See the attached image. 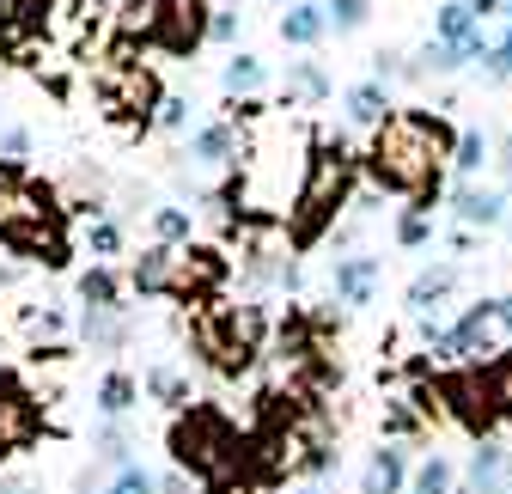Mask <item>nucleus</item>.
I'll list each match as a JSON object with an SVG mask.
<instances>
[{
    "label": "nucleus",
    "instance_id": "8fccbe9b",
    "mask_svg": "<svg viewBox=\"0 0 512 494\" xmlns=\"http://www.w3.org/2000/svg\"><path fill=\"white\" fill-rule=\"evenodd\" d=\"M275 7H299V0H275Z\"/></svg>",
    "mask_w": 512,
    "mask_h": 494
},
{
    "label": "nucleus",
    "instance_id": "393cba45",
    "mask_svg": "<svg viewBox=\"0 0 512 494\" xmlns=\"http://www.w3.org/2000/svg\"><path fill=\"white\" fill-rule=\"evenodd\" d=\"M141 391H147L153 403H165L171 415H183V409H189V379L177 373V366H147V379H141Z\"/></svg>",
    "mask_w": 512,
    "mask_h": 494
},
{
    "label": "nucleus",
    "instance_id": "0eeeda50",
    "mask_svg": "<svg viewBox=\"0 0 512 494\" xmlns=\"http://www.w3.org/2000/svg\"><path fill=\"white\" fill-rule=\"evenodd\" d=\"M226 281H232V257L220 251V244H183V251L171 257V305L208 312V305H220Z\"/></svg>",
    "mask_w": 512,
    "mask_h": 494
},
{
    "label": "nucleus",
    "instance_id": "c85d7f7f",
    "mask_svg": "<svg viewBox=\"0 0 512 494\" xmlns=\"http://www.w3.org/2000/svg\"><path fill=\"white\" fill-rule=\"evenodd\" d=\"M287 98H299V104H324V98H330V74L317 68V61H293V68H287Z\"/></svg>",
    "mask_w": 512,
    "mask_h": 494
},
{
    "label": "nucleus",
    "instance_id": "09e8293b",
    "mask_svg": "<svg viewBox=\"0 0 512 494\" xmlns=\"http://www.w3.org/2000/svg\"><path fill=\"white\" fill-rule=\"evenodd\" d=\"M293 494H324V488H317V482H305V488H293Z\"/></svg>",
    "mask_w": 512,
    "mask_h": 494
},
{
    "label": "nucleus",
    "instance_id": "39448f33",
    "mask_svg": "<svg viewBox=\"0 0 512 494\" xmlns=\"http://www.w3.org/2000/svg\"><path fill=\"white\" fill-rule=\"evenodd\" d=\"M135 49H141V43L116 37V43H110V55H104V68H98V80H92V92H98V110H104V122L147 135L153 122H159L165 86H159V74L147 68V61H135Z\"/></svg>",
    "mask_w": 512,
    "mask_h": 494
},
{
    "label": "nucleus",
    "instance_id": "f704fd0d",
    "mask_svg": "<svg viewBox=\"0 0 512 494\" xmlns=\"http://www.w3.org/2000/svg\"><path fill=\"white\" fill-rule=\"evenodd\" d=\"M427 232H433V214H421V208H403L397 214V244H403V251H421Z\"/></svg>",
    "mask_w": 512,
    "mask_h": 494
},
{
    "label": "nucleus",
    "instance_id": "864d4df0",
    "mask_svg": "<svg viewBox=\"0 0 512 494\" xmlns=\"http://www.w3.org/2000/svg\"><path fill=\"white\" fill-rule=\"evenodd\" d=\"M506 494H512V488H506Z\"/></svg>",
    "mask_w": 512,
    "mask_h": 494
},
{
    "label": "nucleus",
    "instance_id": "7ed1b4c3",
    "mask_svg": "<svg viewBox=\"0 0 512 494\" xmlns=\"http://www.w3.org/2000/svg\"><path fill=\"white\" fill-rule=\"evenodd\" d=\"M354 159L342 147V135H317L311 141V159H305V177L293 190V208H287V244L293 251H311L317 238L336 226V214L348 208V190H354Z\"/></svg>",
    "mask_w": 512,
    "mask_h": 494
},
{
    "label": "nucleus",
    "instance_id": "1a4fd4ad",
    "mask_svg": "<svg viewBox=\"0 0 512 494\" xmlns=\"http://www.w3.org/2000/svg\"><path fill=\"white\" fill-rule=\"evenodd\" d=\"M37 434H43V403L19 385V373L0 366V440H7V452H25L37 446Z\"/></svg>",
    "mask_w": 512,
    "mask_h": 494
},
{
    "label": "nucleus",
    "instance_id": "a878e982",
    "mask_svg": "<svg viewBox=\"0 0 512 494\" xmlns=\"http://www.w3.org/2000/svg\"><path fill=\"white\" fill-rule=\"evenodd\" d=\"M476 31H482V19L464 7V0H445V7L433 13V37H439V43H452V49H464Z\"/></svg>",
    "mask_w": 512,
    "mask_h": 494
},
{
    "label": "nucleus",
    "instance_id": "6e6552de",
    "mask_svg": "<svg viewBox=\"0 0 512 494\" xmlns=\"http://www.w3.org/2000/svg\"><path fill=\"white\" fill-rule=\"evenodd\" d=\"M214 13H220V0H165L153 49H165V55H196L208 43V31H214Z\"/></svg>",
    "mask_w": 512,
    "mask_h": 494
},
{
    "label": "nucleus",
    "instance_id": "412c9836",
    "mask_svg": "<svg viewBox=\"0 0 512 494\" xmlns=\"http://www.w3.org/2000/svg\"><path fill=\"white\" fill-rule=\"evenodd\" d=\"M80 299L92 305V312H128L122 305V281H116V269L110 263H92V269H80Z\"/></svg>",
    "mask_w": 512,
    "mask_h": 494
},
{
    "label": "nucleus",
    "instance_id": "f3484780",
    "mask_svg": "<svg viewBox=\"0 0 512 494\" xmlns=\"http://www.w3.org/2000/svg\"><path fill=\"white\" fill-rule=\"evenodd\" d=\"M171 257L177 251H165V244H147V251L128 263V287L141 299H171Z\"/></svg>",
    "mask_w": 512,
    "mask_h": 494
},
{
    "label": "nucleus",
    "instance_id": "f257e3e1",
    "mask_svg": "<svg viewBox=\"0 0 512 494\" xmlns=\"http://www.w3.org/2000/svg\"><path fill=\"white\" fill-rule=\"evenodd\" d=\"M458 135L445 129L439 110H391L372 129V147H366V177L378 183L384 196H409V208L433 214V196H439V165L452 159Z\"/></svg>",
    "mask_w": 512,
    "mask_h": 494
},
{
    "label": "nucleus",
    "instance_id": "9d476101",
    "mask_svg": "<svg viewBox=\"0 0 512 494\" xmlns=\"http://www.w3.org/2000/svg\"><path fill=\"white\" fill-rule=\"evenodd\" d=\"M439 397L452 403V415L470 427L476 440L500 421V415H494V403H488V379H482V366H458V373H445V379H439Z\"/></svg>",
    "mask_w": 512,
    "mask_h": 494
},
{
    "label": "nucleus",
    "instance_id": "9b49d317",
    "mask_svg": "<svg viewBox=\"0 0 512 494\" xmlns=\"http://www.w3.org/2000/svg\"><path fill=\"white\" fill-rule=\"evenodd\" d=\"M183 159H189V171H220V165H238V129H232V122H202V129L189 135Z\"/></svg>",
    "mask_w": 512,
    "mask_h": 494
},
{
    "label": "nucleus",
    "instance_id": "37998d69",
    "mask_svg": "<svg viewBox=\"0 0 512 494\" xmlns=\"http://www.w3.org/2000/svg\"><path fill=\"white\" fill-rule=\"evenodd\" d=\"M0 494H37L31 476H0Z\"/></svg>",
    "mask_w": 512,
    "mask_h": 494
},
{
    "label": "nucleus",
    "instance_id": "4c0bfd02",
    "mask_svg": "<svg viewBox=\"0 0 512 494\" xmlns=\"http://www.w3.org/2000/svg\"><path fill=\"white\" fill-rule=\"evenodd\" d=\"M488 80H512V19H506L500 43L488 49Z\"/></svg>",
    "mask_w": 512,
    "mask_h": 494
},
{
    "label": "nucleus",
    "instance_id": "603ef678",
    "mask_svg": "<svg viewBox=\"0 0 512 494\" xmlns=\"http://www.w3.org/2000/svg\"><path fill=\"white\" fill-rule=\"evenodd\" d=\"M0 129H7V122H0Z\"/></svg>",
    "mask_w": 512,
    "mask_h": 494
},
{
    "label": "nucleus",
    "instance_id": "4be33fe9",
    "mask_svg": "<svg viewBox=\"0 0 512 494\" xmlns=\"http://www.w3.org/2000/svg\"><path fill=\"white\" fill-rule=\"evenodd\" d=\"M159 7H165V0H122V7H116V37L147 49L159 37Z\"/></svg>",
    "mask_w": 512,
    "mask_h": 494
},
{
    "label": "nucleus",
    "instance_id": "473e14b6",
    "mask_svg": "<svg viewBox=\"0 0 512 494\" xmlns=\"http://www.w3.org/2000/svg\"><path fill=\"white\" fill-rule=\"evenodd\" d=\"M104 494H159V482H153L147 464H122V470L104 482Z\"/></svg>",
    "mask_w": 512,
    "mask_h": 494
},
{
    "label": "nucleus",
    "instance_id": "a19ab883",
    "mask_svg": "<svg viewBox=\"0 0 512 494\" xmlns=\"http://www.w3.org/2000/svg\"><path fill=\"white\" fill-rule=\"evenodd\" d=\"M31 330L37 336H61L68 330V312H61V305H43V312H31Z\"/></svg>",
    "mask_w": 512,
    "mask_h": 494
},
{
    "label": "nucleus",
    "instance_id": "de8ad7c7",
    "mask_svg": "<svg viewBox=\"0 0 512 494\" xmlns=\"http://www.w3.org/2000/svg\"><path fill=\"white\" fill-rule=\"evenodd\" d=\"M500 171H512V141H500Z\"/></svg>",
    "mask_w": 512,
    "mask_h": 494
},
{
    "label": "nucleus",
    "instance_id": "f8f14e48",
    "mask_svg": "<svg viewBox=\"0 0 512 494\" xmlns=\"http://www.w3.org/2000/svg\"><path fill=\"white\" fill-rule=\"evenodd\" d=\"M378 257H336V269H330V287H336V299L342 305H372V293H378Z\"/></svg>",
    "mask_w": 512,
    "mask_h": 494
},
{
    "label": "nucleus",
    "instance_id": "2f4dec72",
    "mask_svg": "<svg viewBox=\"0 0 512 494\" xmlns=\"http://www.w3.org/2000/svg\"><path fill=\"white\" fill-rule=\"evenodd\" d=\"M482 159H488L482 129H464V135H458V147H452V171H458V177H476V171H482Z\"/></svg>",
    "mask_w": 512,
    "mask_h": 494
},
{
    "label": "nucleus",
    "instance_id": "bb28decb",
    "mask_svg": "<svg viewBox=\"0 0 512 494\" xmlns=\"http://www.w3.org/2000/svg\"><path fill=\"white\" fill-rule=\"evenodd\" d=\"M189 226H196V208H183V202L153 208V244H165V251H183V244H189Z\"/></svg>",
    "mask_w": 512,
    "mask_h": 494
},
{
    "label": "nucleus",
    "instance_id": "c9c22d12",
    "mask_svg": "<svg viewBox=\"0 0 512 494\" xmlns=\"http://www.w3.org/2000/svg\"><path fill=\"white\" fill-rule=\"evenodd\" d=\"M86 244H92V257L104 263V257L122 251V226H116V220H86Z\"/></svg>",
    "mask_w": 512,
    "mask_h": 494
},
{
    "label": "nucleus",
    "instance_id": "a211bd4d",
    "mask_svg": "<svg viewBox=\"0 0 512 494\" xmlns=\"http://www.w3.org/2000/svg\"><path fill=\"white\" fill-rule=\"evenodd\" d=\"M452 208H458V220H464V226H482V232L506 220V196H500V190H482V183H458Z\"/></svg>",
    "mask_w": 512,
    "mask_h": 494
},
{
    "label": "nucleus",
    "instance_id": "58836bf2",
    "mask_svg": "<svg viewBox=\"0 0 512 494\" xmlns=\"http://www.w3.org/2000/svg\"><path fill=\"white\" fill-rule=\"evenodd\" d=\"M0 159L25 165L31 159V129H19V122H13V129H0Z\"/></svg>",
    "mask_w": 512,
    "mask_h": 494
},
{
    "label": "nucleus",
    "instance_id": "dca6fc26",
    "mask_svg": "<svg viewBox=\"0 0 512 494\" xmlns=\"http://www.w3.org/2000/svg\"><path fill=\"white\" fill-rule=\"evenodd\" d=\"M391 110H397V104H391V86H384V80H360V86L342 92V116L354 122V129H378Z\"/></svg>",
    "mask_w": 512,
    "mask_h": 494
},
{
    "label": "nucleus",
    "instance_id": "6ab92c4d",
    "mask_svg": "<svg viewBox=\"0 0 512 494\" xmlns=\"http://www.w3.org/2000/svg\"><path fill=\"white\" fill-rule=\"evenodd\" d=\"M324 31H330V19H324L317 0H299V7L281 13V43H293V49H317V43H324Z\"/></svg>",
    "mask_w": 512,
    "mask_h": 494
},
{
    "label": "nucleus",
    "instance_id": "20e7f679",
    "mask_svg": "<svg viewBox=\"0 0 512 494\" xmlns=\"http://www.w3.org/2000/svg\"><path fill=\"white\" fill-rule=\"evenodd\" d=\"M171 458H177V470L202 476V482H244V470H250V440L226 421V409L189 403L183 415H171ZM244 488H250V482H244Z\"/></svg>",
    "mask_w": 512,
    "mask_h": 494
},
{
    "label": "nucleus",
    "instance_id": "a18cd8bd",
    "mask_svg": "<svg viewBox=\"0 0 512 494\" xmlns=\"http://www.w3.org/2000/svg\"><path fill=\"white\" fill-rule=\"evenodd\" d=\"M494 318H500V330H512V293H506V299H494Z\"/></svg>",
    "mask_w": 512,
    "mask_h": 494
},
{
    "label": "nucleus",
    "instance_id": "aec40b11",
    "mask_svg": "<svg viewBox=\"0 0 512 494\" xmlns=\"http://www.w3.org/2000/svg\"><path fill=\"white\" fill-rule=\"evenodd\" d=\"M92 403H98V415H104V421H128V409L141 403V379L116 366V373H104V379H98V397H92Z\"/></svg>",
    "mask_w": 512,
    "mask_h": 494
},
{
    "label": "nucleus",
    "instance_id": "4468645a",
    "mask_svg": "<svg viewBox=\"0 0 512 494\" xmlns=\"http://www.w3.org/2000/svg\"><path fill=\"white\" fill-rule=\"evenodd\" d=\"M506 476H512V452L494 446V440H476V452H470V464H464V488H470V494H500Z\"/></svg>",
    "mask_w": 512,
    "mask_h": 494
},
{
    "label": "nucleus",
    "instance_id": "b1692460",
    "mask_svg": "<svg viewBox=\"0 0 512 494\" xmlns=\"http://www.w3.org/2000/svg\"><path fill=\"white\" fill-rule=\"evenodd\" d=\"M220 86H226V98H256L269 86V68L256 55H232L226 68H220Z\"/></svg>",
    "mask_w": 512,
    "mask_h": 494
},
{
    "label": "nucleus",
    "instance_id": "49530a36",
    "mask_svg": "<svg viewBox=\"0 0 512 494\" xmlns=\"http://www.w3.org/2000/svg\"><path fill=\"white\" fill-rule=\"evenodd\" d=\"M159 494H189V482H183V476H165V482H159Z\"/></svg>",
    "mask_w": 512,
    "mask_h": 494
},
{
    "label": "nucleus",
    "instance_id": "72a5a7b5",
    "mask_svg": "<svg viewBox=\"0 0 512 494\" xmlns=\"http://www.w3.org/2000/svg\"><path fill=\"white\" fill-rule=\"evenodd\" d=\"M0 13L19 19V25H37L49 37V13H55V0H0Z\"/></svg>",
    "mask_w": 512,
    "mask_h": 494
},
{
    "label": "nucleus",
    "instance_id": "7c9ffc66",
    "mask_svg": "<svg viewBox=\"0 0 512 494\" xmlns=\"http://www.w3.org/2000/svg\"><path fill=\"white\" fill-rule=\"evenodd\" d=\"M324 19H330L336 37H348V31H360L372 19V0H324Z\"/></svg>",
    "mask_w": 512,
    "mask_h": 494
},
{
    "label": "nucleus",
    "instance_id": "ea45409f",
    "mask_svg": "<svg viewBox=\"0 0 512 494\" xmlns=\"http://www.w3.org/2000/svg\"><path fill=\"white\" fill-rule=\"evenodd\" d=\"M415 427H421V415H415V409H403V403H391V409H384V434H391V440L415 434Z\"/></svg>",
    "mask_w": 512,
    "mask_h": 494
},
{
    "label": "nucleus",
    "instance_id": "c03bdc74",
    "mask_svg": "<svg viewBox=\"0 0 512 494\" xmlns=\"http://www.w3.org/2000/svg\"><path fill=\"white\" fill-rule=\"evenodd\" d=\"M464 7H470V13H476V19H482V25H488V19H494V13H500V0H464Z\"/></svg>",
    "mask_w": 512,
    "mask_h": 494
},
{
    "label": "nucleus",
    "instance_id": "c756f323",
    "mask_svg": "<svg viewBox=\"0 0 512 494\" xmlns=\"http://www.w3.org/2000/svg\"><path fill=\"white\" fill-rule=\"evenodd\" d=\"M482 379H488V403H494V415L512 421V354L482 360Z\"/></svg>",
    "mask_w": 512,
    "mask_h": 494
},
{
    "label": "nucleus",
    "instance_id": "2eb2a0df",
    "mask_svg": "<svg viewBox=\"0 0 512 494\" xmlns=\"http://www.w3.org/2000/svg\"><path fill=\"white\" fill-rule=\"evenodd\" d=\"M452 287H458V263H433V269H421V275L409 281L403 299H409V312H415V318H433L439 305L452 299Z\"/></svg>",
    "mask_w": 512,
    "mask_h": 494
},
{
    "label": "nucleus",
    "instance_id": "5701e85b",
    "mask_svg": "<svg viewBox=\"0 0 512 494\" xmlns=\"http://www.w3.org/2000/svg\"><path fill=\"white\" fill-rule=\"evenodd\" d=\"M80 336H86L98 354H116V348L128 342V318H122V312H92V305H86V312H80Z\"/></svg>",
    "mask_w": 512,
    "mask_h": 494
},
{
    "label": "nucleus",
    "instance_id": "e433bc0d",
    "mask_svg": "<svg viewBox=\"0 0 512 494\" xmlns=\"http://www.w3.org/2000/svg\"><path fill=\"white\" fill-rule=\"evenodd\" d=\"M159 129H165V135L189 129V98H183V92H165V104H159Z\"/></svg>",
    "mask_w": 512,
    "mask_h": 494
},
{
    "label": "nucleus",
    "instance_id": "79ce46f5",
    "mask_svg": "<svg viewBox=\"0 0 512 494\" xmlns=\"http://www.w3.org/2000/svg\"><path fill=\"white\" fill-rule=\"evenodd\" d=\"M238 25H244V19H238L232 7H220V13H214V31H208V37H214V43H238Z\"/></svg>",
    "mask_w": 512,
    "mask_h": 494
},
{
    "label": "nucleus",
    "instance_id": "f03ea898",
    "mask_svg": "<svg viewBox=\"0 0 512 494\" xmlns=\"http://www.w3.org/2000/svg\"><path fill=\"white\" fill-rule=\"evenodd\" d=\"M0 244L43 269H68L74 257L68 208H61L55 183H43L31 165H13V159H0Z\"/></svg>",
    "mask_w": 512,
    "mask_h": 494
},
{
    "label": "nucleus",
    "instance_id": "ddd939ff",
    "mask_svg": "<svg viewBox=\"0 0 512 494\" xmlns=\"http://www.w3.org/2000/svg\"><path fill=\"white\" fill-rule=\"evenodd\" d=\"M403 488H409V452L384 440L360 470V494H403Z\"/></svg>",
    "mask_w": 512,
    "mask_h": 494
},
{
    "label": "nucleus",
    "instance_id": "423d86ee",
    "mask_svg": "<svg viewBox=\"0 0 512 494\" xmlns=\"http://www.w3.org/2000/svg\"><path fill=\"white\" fill-rule=\"evenodd\" d=\"M263 336H269L263 305H208V312L189 318V342L220 379H244L263 354Z\"/></svg>",
    "mask_w": 512,
    "mask_h": 494
},
{
    "label": "nucleus",
    "instance_id": "cd10ccee",
    "mask_svg": "<svg viewBox=\"0 0 512 494\" xmlns=\"http://www.w3.org/2000/svg\"><path fill=\"white\" fill-rule=\"evenodd\" d=\"M409 494H458V470H452V458L427 452V458L415 464V476H409Z\"/></svg>",
    "mask_w": 512,
    "mask_h": 494
},
{
    "label": "nucleus",
    "instance_id": "3c124183",
    "mask_svg": "<svg viewBox=\"0 0 512 494\" xmlns=\"http://www.w3.org/2000/svg\"><path fill=\"white\" fill-rule=\"evenodd\" d=\"M0 458H7V440H0Z\"/></svg>",
    "mask_w": 512,
    "mask_h": 494
}]
</instances>
